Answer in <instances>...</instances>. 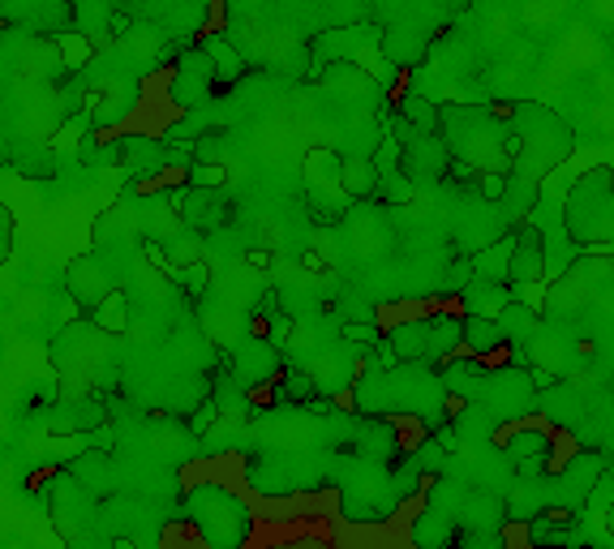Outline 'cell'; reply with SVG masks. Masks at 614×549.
Segmentation results:
<instances>
[{
	"instance_id": "28",
	"label": "cell",
	"mask_w": 614,
	"mask_h": 549,
	"mask_svg": "<svg viewBox=\"0 0 614 549\" xmlns=\"http://www.w3.org/2000/svg\"><path fill=\"white\" fill-rule=\"evenodd\" d=\"M185 172H190V185L194 190H219L224 185V168L219 163H190Z\"/></svg>"
},
{
	"instance_id": "15",
	"label": "cell",
	"mask_w": 614,
	"mask_h": 549,
	"mask_svg": "<svg viewBox=\"0 0 614 549\" xmlns=\"http://www.w3.org/2000/svg\"><path fill=\"white\" fill-rule=\"evenodd\" d=\"M503 450H508L512 464H520V459H542V455H555V438L542 425H515V430H508V438H503Z\"/></svg>"
},
{
	"instance_id": "16",
	"label": "cell",
	"mask_w": 614,
	"mask_h": 549,
	"mask_svg": "<svg viewBox=\"0 0 614 549\" xmlns=\"http://www.w3.org/2000/svg\"><path fill=\"white\" fill-rule=\"evenodd\" d=\"M512 297H515L512 284H494V279H473V284L461 293L464 309H468V313H486V318H499L503 305H508Z\"/></svg>"
},
{
	"instance_id": "34",
	"label": "cell",
	"mask_w": 614,
	"mask_h": 549,
	"mask_svg": "<svg viewBox=\"0 0 614 549\" xmlns=\"http://www.w3.org/2000/svg\"><path fill=\"white\" fill-rule=\"evenodd\" d=\"M598 519H602V528H606V533H611V541H614V506H611V511H602V515H598Z\"/></svg>"
},
{
	"instance_id": "27",
	"label": "cell",
	"mask_w": 614,
	"mask_h": 549,
	"mask_svg": "<svg viewBox=\"0 0 614 549\" xmlns=\"http://www.w3.org/2000/svg\"><path fill=\"white\" fill-rule=\"evenodd\" d=\"M473 190H477L481 198L503 202V194H508V172H477V176H473Z\"/></svg>"
},
{
	"instance_id": "31",
	"label": "cell",
	"mask_w": 614,
	"mask_h": 549,
	"mask_svg": "<svg viewBox=\"0 0 614 549\" xmlns=\"http://www.w3.org/2000/svg\"><path fill=\"white\" fill-rule=\"evenodd\" d=\"M215 412H219V408H215V400H211V403H203V408H198V416H194V434H203L206 425H211V421H215Z\"/></svg>"
},
{
	"instance_id": "30",
	"label": "cell",
	"mask_w": 614,
	"mask_h": 549,
	"mask_svg": "<svg viewBox=\"0 0 614 549\" xmlns=\"http://www.w3.org/2000/svg\"><path fill=\"white\" fill-rule=\"evenodd\" d=\"M177 279L190 288V293H203V284H206V271L203 266H185V271H177Z\"/></svg>"
},
{
	"instance_id": "2",
	"label": "cell",
	"mask_w": 614,
	"mask_h": 549,
	"mask_svg": "<svg viewBox=\"0 0 614 549\" xmlns=\"http://www.w3.org/2000/svg\"><path fill=\"white\" fill-rule=\"evenodd\" d=\"M564 228L576 245H614V176L611 168L589 172L564 206Z\"/></svg>"
},
{
	"instance_id": "7",
	"label": "cell",
	"mask_w": 614,
	"mask_h": 549,
	"mask_svg": "<svg viewBox=\"0 0 614 549\" xmlns=\"http://www.w3.org/2000/svg\"><path fill=\"white\" fill-rule=\"evenodd\" d=\"M512 284H542L546 279V237L537 224H524L520 232H512Z\"/></svg>"
},
{
	"instance_id": "25",
	"label": "cell",
	"mask_w": 614,
	"mask_h": 549,
	"mask_svg": "<svg viewBox=\"0 0 614 549\" xmlns=\"http://www.w3.org/2000/svg\"><path fill=\"white\" fill-rule=\"evenodd\" d=\"M477 279V266H473V253H461L452 266H447V279H443V297H461L464 288Z\"/></svg>"
},
{
	"instance_id": "10",
	"label": "cell",
	"mask_w": 614,
	"mask_h": 549,
	"mask_svg": "<svg viewBox=\"0 0 614 549\" xmlns=\"http://www.w3.org/2000/svg\"><path fill=\"white\" fill-rule=\"evenodd\" d=\"M275 369H280V361H275V344H271V340H250L246 348L237 352V382H241V387H262V382H271Z\"/></svg>"
},
{
	"instance_id": "6",
	"label": "cell",
	"mask_w": 614,
	"mask_h": 549,
	"mask_svg": "<svg viewBox=\"0 0 614 549\" xmlns=\"http://www.w3.org/2000/svg\"><path fill=\"white\" fill-rule=\"evenodd\" d=\"M602 472H606V459H602L598 450H576L564 468H559V477H555L559 506H584L589 490L598 485V477H602Z\"/></svg>"
},
{
	"instance_id": "32",
	"label": "cell",
	"mask_w": 614,
	"mask_h": 549,
	"mask_svg": "<svg viewBox=\"0 0 614 549\" xmlns=\"http://www.w3.org/2000/svg\"><path fill=\"white\" fill-rule=\"evenodd\" d=\"M434 4H439L443 13H452V18H461V13L468 9V4H473V0H434Z\"/></svg>"
},
{
	"instance_id": "1",
	"label": "cell",
	"mask_w": 614,
	"mask_h": 549,
	"mask_svg": "<svg viewBox=\"0 0 614 549\" xmlns=\"http://www.w3.org/2000/svg\"><path fill=\"white\" fill-rule=\"evenodd\" d=\"M439 138L447 142L452 159H461L477 172H512L515 155H520V134L486 107H468V103H452L443 107V129Z\"/></svg>"
},
{
	"instance_id": "19",
	"label": "cell",
	"mask_w": 614,
	"mask_h": 549,
	"mask_svg": "<svg viewBox=\"0 0 614 549\" xmlns=\"http://www.w3.org/2000/svg\"><path fill=\"white\" fill-rule=\"evenodd\" d=\"M396 116H405V121L417 125L421 134H439V129H443V107L430 100V95H421V91L400 95V103H396Z\"/></svg>"
},
{
	"instance_id": "29",
	"label": "cell",
	"mask_w": 614,
	"mask_h": 549,
	"mask_svg": "<svg viewBox=\"0 0 614 549\" xmlns=\"http://www.w3.org/2000/svg\"><path fill=\"white\" fill-rule=\"evenodd\" d=\"M95 318H100V327H125V313H121V297H107V300H103Z\"/></svg>"
},
{
	"instance_id": "5",
	"label": "cell",
	"mask_w": 614,
	"mask_h": 549,
	"mask_svg": "<svg viewBox=\"0 0 614 549\" xmlns=\"http://www.w3.org/2000/svg\"><path fill=\"white\" fill-rule=\"evenodd\" d=\"M439 378L447 387V396L473 403L486 400V387H490V361L486 356H473L468 348L452 352L447 361H439Z\"/></svg>"
},
{
	"instance_id": "35",
	"label": "cell",
	"mask_w": 614,
	"mask_h": 549,
	"mask_svg": "<svg viewBox=\"0 0 614 549\" xmlns=\"http://www.w3.org/2000/svg\"><path fill=\"white\" fill-rule=\"evenodd\" d=\"M602 87H606V91L614 95V73H602Z\"/></svg>"
},
{
	"instance_id": "18",
	"label": "cell",
	"mask_w": 614,
	"mask_h": 549,
	"mask_svg": "<svg viewBox=\"0 0 614 549\" xmlns=\"http://www.w3.org/2000/svg\"><path fill=\"white\" fill-rule=\"evenodd\" d=\"M512 245L515 237H503L494 245H486L481 253H473L477 279H494V284H512Z\"/></svg>"
},
{
	"instance_id": "4",
	"label": "cell",
	"mask_w": 614,
	"mask_h": 549,
	"mask_svg": "<svg viewBox=\"0 0 614 549\" xmlns=\"http://www.w3.org/2000/svg\"><path fill=\"white\" fill-rule=\"evenodd\" d=\"M400 168L412 185H434L452 172V150L439 134H417L412 142H400Z\"/></svg>"
},
{
	"instance_id": "13",
	"label": "cell",
	"mask_w": 614,
	"mask_h": 549,
	"mask_svg": "<svg viewBox=\"0 0 614 549\" xmlns=\"http://www.w3.org/2000/svg\"><path fill=\"white\" fill-rule=\"evenodd\" d=\"M464 348L473 356H499L508 348V335L499 327V318H486V313H464Z\"/></svg>"
},
{
	"instance_id": "3",
	"label": "cell",
	"mask_w": 614,
	"mask_h": 549,
	"mask_svg": "<svg viewBox=\"0 0 614 549\" xmlns=\"http://www.w3.org/2000/svg\"><path fill=\"white\" fill-rule=\"evenodd\" d=\"M486 400H490V412L499 416V421H512L520 416V408H528V403L537 400V382H533V369L528 365H499V369H490V387H486Z\"/></svg>"
},
{
	"instance_id": "17",
	"label": "cell",
	"mask_w": 614,
	"mask_h": 549,
	"mask_svg": "<svg viewBox=\"0 0 614 549\" xmlns=\"http://www.w3.org/2000/svg\"><path fill=\"white\" fill-rule=\"evenodd\" d=\"M499 327H503L508 344H528L537 335V305L512 297L503 305V313H499Z\"/></svg>"
},
{
	"instance_id": "26",
	"label": "cell",
	"mask_w": 614,
	"mask_h": 549,
	"mask_svg": "<svg viewBox=\"0 0 614 549\" xmlns=\"http://www.w3.org/2000/svg\"><path fill=\"white\" fill-rule=\"evenodd\" d=\"M614 506V464H606V472L598 477V485L589 490V499H584V515H602V511H611Z\"/></svg>"
},
{
	"instance_id": "12",
	"label": "cell",
	"mask_w": 614,
	"mask_h": 549,
	"mask_svg": "<svg viewBox=\"0 0 614 549\" xmlns=\"http://www.w3.org/2000/svg\"><path fill=\"white\" fill-rule=\"evenodd\" d=\"M412 541H417V546H430V549L452 546V541H461V519L447 515V511H439V506H425V511L417 515V524H412Z\"/></svg>"
},
{
	"instance_id": "22",
	"label": "cell",
	"mask_w": 614,
	"mask_h": 549,
	"mask_svg": "<svg viewBox=\"0 0 614 549\" xmlns=\"http://www.w3.org/2000/svg\"><path fill=\"white\" fill-rule=\"evenodd\" d=\"M73 293H78L82 305H100V300L107 297V279L100 275L95 262H78V266H73Z\"/></svg>"
},
{
	"instance_id": "20",
	"label": "cell",
	"mask_w": 614,
	"mask_h": 549,
	"mask_svg": "<svg viewBox=\"0 0 614 549\" xmlns=\"http://www.w3.org/2000/svg\"><path fill=\"white\" fill-rule=\"evenodd\" d=\"M361 450L374 455V459H396L400 455V438H396V425L391 421H361Z\"/></svg>"
},
{
	"instance_id": "14",
	"label": "cell",
	"mask_w": 614,
	"mask_h": 549,
	"mask_svg": "<svg viewBox=\"0 0 614 549\" xmlns=\"http://www.w3.org/2000/svg\"><path fill=\"white\" fill-rule=\"evenodd\" d=\"M340 185L353 202H365L378 194L383 185V172H378V159L374 155H349L344 159V172H340Z\"/></svg>"
},
{
	"instance_id": "23",
	"label": "cell",
	"mask_w": 614,
	"mask_h": 549,
	"mask_svg": "<svg viewBox=\"0 0 614 549\" xmlns=\"http://www.w3.org/2000/svg\"><path fill=\"white\" fill-rule=\"evenodd\" d=\"M340 172H344L340 155H331V150H314L309 155V185H340Z\"/></svg>"
},
{
	"instance_id": "11",
	"label": "cell",
	"mask_w": 614,
	"mask_h": 549,
	"mask_svg": "<svg viewBox=\"0 0 614 549\" xmlns=\"http://www.w3.org/2000/svg\"><path fill=\"white\" fill-rule=\"evenodd\" d=\"M391 348L400 352V361H425L430 356V340H434V313L425 318H405L400 327L387 331Z\"/></svg>"
},
{
	"instance_id": "33",
	"label": "cell",
	"mask_w": 614,
	"mask_h": 549,
	"mask_svg": "<svg viewBox=\"0 0 614 549\" xmlns=\"http://www.w3.org/2000/svg\"><path fill=\"white\" fill-rule=\"evenodd\" d=\"M593 13L598 18H614V0H593Z\"/></svg>"
},
{
	"instance_id": "24",
	"label": "cell",
	"mask_w": 614,
	"mask_h": 549,
	"mask_svg": "<svg viewBox=\"0 0 614 549\" xmlns=\"http://www.w3.org/2000/svg\"><path fill=\"white\" fill-rule=\"evenodd\" d=\"M206 52H211V60H215V78L219 82H232V78H241V56H237V48H228L224 39H206L203 44Z\"/></svg>"
},
{
	"instance_id": "21",
	"label": "cell",
	"mask_w": 614,
	"mask_h": 549,
	"mask_svg": "<svg viewBox=\"0 0 614 549\" xmlns=\"http://www.w3.org/2000/svg\"><path fill=\"white\" fill-rule=\"evenodd\" d=\"M464 348V318L456 313H434V340H430V356L425 361H447L452 352Z\"/></svg>"
},
{
	"instance_id": "8",
	"label": "cell",
	"mask_w": 614,
	"mask_h": 549,
	"mask_svg": "<svg viewBox=\"0 0 614 549\" xmlns=\"http://www.w3.org/2000/svg\"><path fill=\"white\" fill-rule=\"evenodd\" d=\"M425 52H430V26L421 22H405V26H391L387 35H383V56L391 60V65H400V69H412V65H421L425 60Z\"/></svg>"
},
{
	"instance_id": "9",
	"label": "cell",
	"mask_w": 614,
	"mask_h": 549,
	"mask_svg": "<svg viewBox=\"0 0 614 549\" xmlns=\"http://www.w3.org/2000/svg\"><path fill=\"white\" fill-rule=\"evenodd\" d=\"M537 403H542L546 421H555V430H576V425L584 421V412H589L576 382H555V387L537 391Z\"/></svg>"
}]
</instances>
